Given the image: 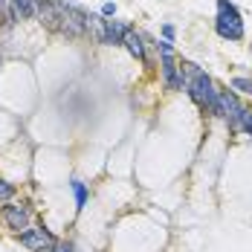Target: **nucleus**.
Returning a JSON list of instances; mask_svg holds the SVG:
<instances>
[{
    "label": "nucleus",
    "mask_w": 252,
    "mask_h": 252,
    "mask_svg": "<svg viewBox=\"0 0 252 252\" xmlns=\"http://www.w3.org/2000/svg\"><path fill=\"white\" fill-rule=\"evenodd\" d=\"M87 29L93 32V38L99 44H104V21H101L99 15H87Z\"/></svg>",
    "instance_id": "nucleus-13"
},
{
    "label": "nucleus",
    "mask_w": 252,
    "mask_h": 252,
    "mask_svg": "<svg viewBox=\"0 0 252 252\" xmlns=\"http://www.w3.org/2000/svg\"><path fill=\"white\" fill-rule=\"evenodd\" d=\"M101 15H107V18H110V15H116V6H113V3L107 0V3L101 6Z\"/></svg>",
    "instance_id": "nucleus-19"
},
{
    "label": "nucleus",
    "mask_w": 252,
    "mask_h": 252,
    "mask_svg": "<svg viewBox=\"0 0 252 252\" xmlns=\"http://www.w3.org/2000/svg\"><path fill=\"white\" fill-rule=\"evenodd\" d=\"M122 44L127 47V52H130V55H133L136 61H145V47H142V35H136V32L130 29V32L125 35V41H122Z\"/></svg>",
    "instance_id": "nucleus-10"
},
{
    "label": "nucleus",
    "mask_w": 252,
    "mask_h": 252,
    "mask_svg": "<svg viewBox=\"0 0 252 252\" xmlns=\"http://www.w3.org/2000/svg\"><path fill=\"white\" fill-rule=\"evenodd\" d=\"M215 29H218V35L226 38V41H241V38H244V21H241V12L235 9V3H229V0H218Z\"/></svg>",
    "instance_id": "nucleus-2"
},
{
    "label": "nucleus",
    "mask_w": 252,
    "mask_h": 252,
    "mask_svg": "<svg viewBox=\"0 0 252 252\" xmlns=\"http://www.w3.org/2000/svg\"><path fill=\"white\" fill-rule=\"evenodd\" d=\"M180 73H183V87L189 90V96L197 101L200 107H206L209 113L220 116V90L215 87V81L206 76L197 64H191V61H183Z\"/></svg>",
    "instance_id": "nucleus-1"
},
{
    "label": "nucleus",
    "mask_w": 252,
    "mask_h": 252,
    "mask_svg": "<svg viewBox=\"0 0 252 252\" xmlns=\"http://www.w3.org/2000/svg\"><path fill=\"white\" fill-rule=\"evenodd\" d=\"M15 9H18V21H29L38 15V0H15Z\"/></svg>",
    "instance_id": "nucleus-11"
},
{
    "label": "nucleus",
    "mask_w": 252,
    "mask_h": 252,
    "mask_svg": "<svg viewBox=\"0 0 252 252\" xmlns=\"http://www.w3.org/2000/svg\"><path fill=\"white\" fill-rule=\"evenodd\" d=\"M58 9H61L58 32L67 38H84L87 35V12L73 6V3H61V0H58Z\"/></svg>",
    "instance_id": "nucleus-3"
},
{
    "label": "nucleus",
    "mask_w": 252,
    "mask_h": 252,
    "mask_svg": "<svg viewBox=\"0 0 252 252\" xmlns=\"http://www.w3.org/2000/svg\"><path fill=\"white\" fill-rule=\"evenodd\" d=\"M238 130H244V133H250V136H252V110H250V107H244V110H241Z\"/></svg>",
    "instance_id": "nucleus-15"
},
{
    "label": "nucleus",
    "mask_w": 252,
    "mask_h": 252,
    "mask_svg": "<svg viewBox=\"0 0 252 252\" xmlns=\"http://www.w3.org/2000/svg\"><path fill=\"white\" fill-rule=\"evenodd\" d=\"M70 186H73V194H76V209L81 212V209L87 206V186H84L81 180H73Z\"/></svg>",
    "instance_id": "nucleus-14"
},
{
    "label": "nucleus",
    "mask_w": 252,
    "mask_h": 252,
    "mask_svg": "<svg viewBox=\"0 0 252 252\" xmlns=\"http://www.w3.org/2000/svg\"><path fill=\"white\" fill-rule=\"evenodd\" d=\"M130 32V26L125 21H104V44H110V47H116V44H122L125 41V35Z\"/></svg>",
    "instance_id": "nucleus-9"
},
{
    "label": "nucleus",
    "mask_w": 252,
    "mask_h": 252,
    "mask_svg": "<svg viewBox=\"0 0 252 252\" xmlns=\"http://www.w3.org/2000/svg\"><path fill=\"white\" fill-rule=\"evenodd\" d=\"M241 110H244V104L238 101L235 90H220V116H223V119L229 122V127H232V130H238Z\"/></svg>",
    "instance_id": "nucleus-7"
},
{
    "label": "nucleus",
    "mask_w": 252,
    "mask_h": 252,
    "mask_svg": "<svg viewBox=\"0 0 252 252\" xmlns=\"http://www.w3.org/2000/svg\"><path fill=\"white\" fill-rule=\"evenodd\" d=\"M44 29L58 32V21H61V9H58V0H38V15H35Z\"/></svg>",
    "instance_id": "nucleus-8"
},
{
    "label": "nucleus",
    "mask_w": 252,
    "mask_h": 252,
    "mask_svg": "<svg viewBox=\"0 0 252 252\" xmlns=\"http://www.w3.org/2000/svg\"><path fill=\"white\" fill-rule=\"evenodd\" d=\"M159 58H162V78H165V87L168 90H183V73H180V64L174 58V47L171 41H159Z\"/></svg>",
    "instance_id": "nucleus-4"
},
{
    "label": "nucleus",
    "mask_w": 252,
    "mask_h": 252,
    "mask_svg": "<svg viewBox=\"0 0 252 252\" xmlns=\"http://www.w3.org/2000/svg\"><path fill=\"white\" fill-rule=\"evenodd\" d=\"M0 218H3V223L12 229V232H26L29 229V209L21 206V203H6L3 209H0Z\"/></svg>",
    "instance_id": "nucleus-6"
},
{
    "label": "nucleus",
    "mask_w": 252,
    "mask_h": 252,
    "mask_svg": "<svg viewBox=\"0 0 252 252\" xmlns=\"http://www.w3.org/2000/svg\"><path fill=\"white\" fill-rule=\"evenodd\" d=\"M162 35H165V41H174V26L165 24V26H162Z\"/></svg>",
    "instance_id": "nucleus-20"
},
{
    "label": "nucleus",
    "mask_w": 252,
    "mask_h": 252,
    "mask_svg": "<svg viewBox=\"0 0 252 252\" xmlns=\"http://www.w3.org/2000/svg\"><path fill=\"white\" fill-rule=\"evenodd\" d=\"M232 90H241V93H250L252 96V78H235L232 81Z\"/></svg>",
    "instance_id": "nucleus-17"
},
{
    "label": "nucleus",
    "mask_w": 252,
    "mask_h": 252,
    "mask_svg": "<svg viewBox=\"0 0 252 252\" xmlns=\"http://www.w3.org/2000/svg\"><path fill=\"white\" fill-rule=\"evenodd\" d=\"M50 252H73V244L70 241H55V247Z\"/></svg>",
    "instance_id": "nucleus-18"
},
{
    "label": "nucleus",
    "mask_w": 252,
    "mask_h": 252,
    "mask_svg": "<svg viewBox=\"0 0 252 252\" xmlns=\"http://www.w3.org/2000/svg\"><path fill=\"white\" fill-rule=\"evenodd\" d=\"M12 197H15V186L0 180V203H12Z\"/></svg>",
    "instance_id": "nucleus-16"
},
{
    "label": "nucleus",
    "mask_w": 252,
    "mask_h": 252,
    "mask_svg": "<svg viewBox=\"0 0 252 252\" xmlns=\"http://www.w3.org/2000/svg\"><path fill=\"white\" fill-rule=\"evenodd\" d=\"M18 238H21V244H24L26 250H32V252H50L52 247H55L52 232L44 229V226H29L26 232H21Z\"/></svg>",
    "instance_id": "nucleus-5"
},
{
    "label": "nucleus",
    "mask_w": 252,
    "mask_h": 252,
    "mask_svg": "<svg viewBox=\"0 0 252 252\" xmlns=\"http://www.w3.org/2000/svg\"><path fill=\"white\" fill-rule=\"evenodd\" d=\"M18 21V9H15V0H0V24L12 26Z\"/></svg>",
    "instance_id": "nucleus-12"
}]
</instances>
